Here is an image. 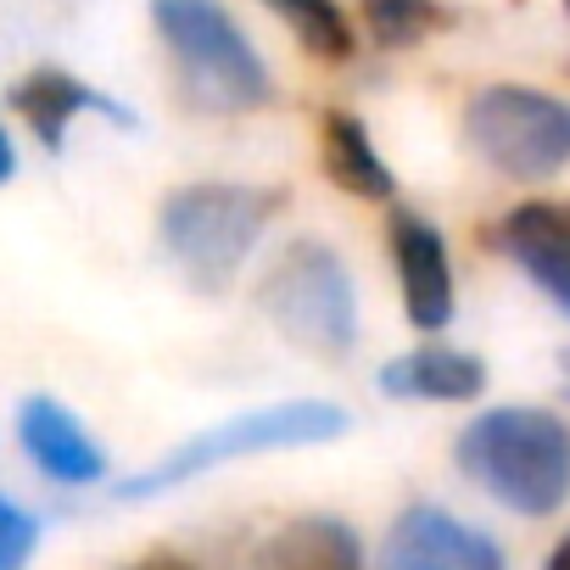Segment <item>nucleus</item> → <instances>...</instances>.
I'll use <instances>...</instances> for the list:
<instances>
[{"mask_svg": "<svg viewBox=\"0 0 570 570\" xmlns=\"http://www.w3.org/2000/svg\"><path fill=\"white\" fill-rule=\"evenodd\" d=\"M18 442L35 459V470H46L62 487H90L107 475V453L96 448L85 420L68 414L57 397H29L18 409Z\"/></svg>", "mask_w": 570, "mask_h": 570, "instance_id": "10", "label": "nucleus"}, {"mask_svg": "<svg viewBox=\"0 0 570 570\" xmlns=\"http://www.w3.org/2000/svg\"><path fill=\"white\" fill-rule=\"evenodd\" d=\"M492 246L570 320V202H520L498 218Z\"/></svg>", "mask_w": 570, "mask_h": 570, "instance_id": "8", "label": "nucleus"}, {"mask_svg": "<svg viewBox=\"0 0 570 570\" xmlns=\"http://www.w3.org/2000/svg\"><path fill=\"white\" fill-rule=\"evenodd\" d=\"M263 7L320 62H347L353 57V29H347V12L336 7V0H263Z\"/></svg>", "mask_w": 570, "mask_h": 570, "instance_id": "15", "label": "nucleus"}, {"mask_svg": "<svg viewBox=\"0 0 570 570\" xmlns=\"http://www.w3.org/2000/svg\"><path fill=\"white\" fill-rule=\"evenodd\" d=\"M381 570H503V548L487 531L453 520L448 509L414 503L386 531Z\"/></svg>", "mask_w": 570, "mask_h": 570, "instance_id": "7", "label": "nucleus"}, {"mask_svg": "<svg viewBox=\"0 0 570 570\" xmlns=\"http://www.w3.org/2000/svg\"><path fill=\"white\" fill-rule=\"evenodd\" d=\"M459 470L514 514H553L570 498V425L548 409H487L459 431Z\"/></svg>", "mask_w": 570, "mask_h": 570, "instance_id": "2", "label": "nucleus"}, {"mask_svg": "<svg viewBox=\"0 0 570 570\" xmlns=\"http://www.w3.org/2000/svg\"><path fill=\"white\" fill-rule=\"evenodd\" d=\"M263 570H364V548L347 520L303 514L263 542Z\"/></svg>", "mask_w": 570, "mask_h": 570, "instance_id": "14", "label": "nucleus"}, {"mask_svg": "<svg viewBox=\"0 0 570 570\" xmlns=\"http://www.w3.org/2000/svg\"><path fill=\"white\" fill-rule=\"evenodd\" d=\"M18 174V146H12V135L7 129H0V185H7Z\"/></svg>", "mask_w": 570, "mask_h": 570, "instance_id": "19", "label": "nucleus"}, {"mask_svg": "<svg viewBox=\"0 0 570 570\" xmlns=\"http://www.w3.org/2000/svg\"><path fill=\"white\" fill-rule=\"evenodd\" d=\"M464 140L503 179H548L570 163V101L525 85H487L464 107Z\"/></svg>", "mask_w": 570, "mask_h": 570, "instance_id": "6", "label": "nucleus"}, {"mask_svg": "<svg viewBox=\"0 0 570 570\" xmlns=\"http://www.w3.org/2000/svg\"><path fill=\"white\" fill-rule=\"evenodd\" d=\"M564 12H570V0H564Z\"/></svg>", "mask_w": 570, "mask_h": 570, "instance_id": "21", "label": "nucleus"}, {"mask_svg": "<svg viewBox=\"0 0 570 570\" xmlns=\"http://www.w3.org/2000/svg\"><path fill=\"white\" fill-rule=\"evenodd\" d=\"M364 7V23L381 46H420L436 23H442V7L436 0H358Z\"/></svg>", "mask_w": 570, "mask_h": 570, "instance_id": "16", "label": "nucleus"}, {"mask_svg": "<svg viewBox=\"0 0 570 570\" xmlns=\"http://www.w3.org/2000/svg\"><path fill=\"white\" fill-rule=\"evenodd\" d=\"M35 542H40V520L18 509L12 498H0V570H23Z\"/></svg>", "mask_w": 570, "mask_h": 570, "instance_id": "17", "label": "nucleus"}, {"mask_svg": "<svg viewBox=\"0 0 570 570\" xmlns=\"http://www.w3.org/2000/svg\"><path fill=\"white\" fill-rule=\"evenodd\" d=\"M381 392L409 403H470L487 386V364L459 347H414L392 364H381Z\"/></svg>", "mask_w": 570, "mask_h": 570, "instance_id": "12", "label": "nucleus"}, {"mask_svg": "<svg viewBox=\"0 0 570 570\" xmlns=\"http://www.w3.org/2000/svg\"><path fill=\"white\" fill-rule=\"evenodd\" d=\"M347 436V414L336 403H320V397H297V403H274V409H252V414H235L213 431H196L185 436L168 459H157L151 470H140L135 481L118 487V498H157L168 487H185L229 459H252V453H292V448H320V442H336Z\"/></svg>", "mask_w": 570, "mask_h": 570, "instance_id": "5", "label": "nucleus"}, {"mask_svg": "<svg viewBox=\"0 0 570 570\" xmlns=\"http://www.w3.org/2000/svg\"><path fill=\"white\" fill-rule=\"evenodd\" d=\"M542 570H570V531L553 542V553H548V564H542Z\"/></svg>", "mask_w": 570, "mask_h": 570, "instance_id": "20", "label": "nucleus"}, {"mask_svg": "<svg viewBox=\"0 0 570 570\" xmlns=\"http://www.w3.org/2000/svg\"><path fill=\"white\" fill-rule=\"evenodd\" d=\"M151 23L179 68V90L202 112H257L274 101V79L257 46L218 0H151Z\"/></svg>", "mask_w": 570, "mask_h": 570, "instance_id": "3", "label": "nucleus"}, {"mask_svg": "<svg viewBox=\"0 0 570 570\" xmlns=\"http://www.w3.org/2000/svg\"><path fill=\"white\" fill-rule=\"evenodd\" d=\"M279 207H285V190L274 185H229V179L179 185L157 207V235L190 292L224 297Z\"/></svg>", "mask_w": 570, "mask_h": 570, "instance_id": "1", "label": "nucleus"}, {"mask_svg": "<svg viewBox=\"0 0 570 570\" xmlns=\"http://www.w3.org/2000/svg\"><path fill=\"white\" fill-rule=\"evenodd\" d=\"M320 168L336 190H347L358 202H392V190H397V179H392L386 157L375 151L364 118H353V112L320 118Z\"/></svg>", "mask_w": 570, "mask_h": 570, "instance_id": "13", "label": "nucleus"}, {"mask_svg": "<svg viewBox=\"0 0 570 570\" xmlns=\"http://www.w3.org/2000/svg\"><path fill=\"white\" fill-rule=\"evenodd\" d=\"M257 314L314 358L336 364L358 342L353 274L325 240H292L257 279Z\"/></svg>", "mask_w": 570, "mask_h": 570, "instance_id": "4", "label": "nucleus"}, {"mask_svg": "<svg viewBox=\"0 0 570 570\" xmlns=\"http://www.w3.org/2000/svg\"><path fill=\"white\" fill-rule=\"evenodd\" d=\"M392 257H397V285H403V314L414 331H442L453 320V263L448 240L436 224L420 213H392Z\"/></svg>", "mask_w": 570, "mask_h": 570, "instance_id": "9", "label": "nucleus"}, {"mask_svg": "<svg viewBox=\"0 0 570 570\" xmlns=\"http://www.w3.org/2000/svg\"><path fill=\"white\" fill-rule=\"evenodd\" d=\"M7 101H12V112L35 129V140H40L46 151H62V146H68V124H73L79 112H107L112 124H135L129 107L107 101L101 90H90L85 79H73V73H62V68H35V73H23Z\"/></svg>", "mask_w": 570, "mask_h": 570, "instance_id": "11", "label": "nucleus"}, {"mask_svg": "<svg viewBox=\"0 0 570 570\" xmlns=\"http://www.w3.org/2000/svg\"><path fill=\"white\" fill-rule=\"evenodd\" d=\"M129 570H196V564H185V559H174V553H146V559H135Z\"/></svg>", "mask_w": 570, "mask_h": 570, "instance_id": "18", "label": "nucleus"}]
</instances>
